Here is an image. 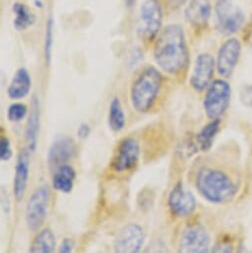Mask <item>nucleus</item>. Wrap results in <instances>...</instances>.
Returning <instances> with one entry per match:
<instances>
[{
  "label": "nucleus",
  "mask_w": 252,
  "mask_h": 253,
  "mask_svg": "<svg viewBox=\"0 0 252 253\" xmlns=\"http://www.w3.org/2000/svg\"><path fill=\"white\" fill-rule=\"evenodd\" d=\"M154 58L166 73H180L188 64V50L184 30L177 24L167 26L159 35L154 48Z\"/></svg>",
  "instance_id": "nucleus-1"
},
{
  "label": "nucleus",
  "mask_w": 252,
  "mask_h": 253,
  "mask_svg": "<svg viewBox=\"0 0 252 253\" xmlns=\"http://www.w3.org/2000/svg\"><path fill=\"white\" fill-rule=\"evenodd\" d=\"M197 189L204 199L213 204H225L236 195V186L222 171L205 168L197 177Z\"/></svg>",
  "instance_id": "nucleus-2"
},
{
  "label": "nucleus",
  "mask_w": 252,
  "mask_h": 253,
  "mask_svg": "<svg viewBox=\"0 0 252 253\" xmlns=\"http://www.w3.org/2000/svg\"><path fill=\"white\" fill-rule=\"evenodd\" d=\"M162 75L154 67H147L135 79L131 90L130 99L133 108L145 113L153 106L162 85Z\"/></svg>",
  "instance_id": "nucleus-3"
},
{
  "label": "nucleus",
  "mask_w": 252,
  "mask_h": 253,
  "mask_svg": "<svg viewBox=\"0 0 252 253\" xmlns=\"http://www.w3.org/2000/svg\"><path fill=\"white\" fill-rule=\"evenodd\" d=\"M231 88L227 82L222 80L214 81L206 93L204 109L210 119L219 118L227 109L230 101Z\"/></svg>",
  "instance_id": "nucleus-4"
},
{
  "label": "nucleus",
  "mask_w": 252,
  "mask_h": 253,
  "mask_svg": "<svg viewBox=\"0 0 252 253\" xmlns=\"http://www.w3.org/2000/svg\"><path fill=\"white\" fill-rule=\"evenodd\" d=\"M218 30L225 35L236 33L243 25L245 14L232 0H218L215 5Z\"/></svg>",
  "instance_id": "nucleus-5"
},
{
  "label": "nucleus",
  "mask_w": 252,
  "mask_h": 253,
  "mask_svg": "<svg viewBox=\"0 0 252 253\" xmlns=\"http://www.w3.org/2000/svg\"><path fill=\"white\" fill-rule=\"evenodd\" d=\"M49 199L50 191L47 186L37 188L30 196L25 213L26 223L30 230H38L43 225L47 216Z\"/></svg>",
  "instance_id": "nucleus-6"
},
{
  "label": "nucleus",
  "mask_w": 252,
  "mask_h": 253,
  "mask_svg": "<svg viewBox=\"0 0 252 253\" xmlns=\"http://www.w3.org/2000/svg\"><path fill=\"white\" fill-rule=\"evenodd\" d=\"M162 25V8L158 0H146L139 12L138 33L145 40L153 39Z\"/></svg>",
  "instance_id": "nucleus-7"
},
{
  "label": "nucleus",
  "mask_w": 252,
  "mask_h": 253,
  "mask_svg": "<svg viewBox=\"0 0 252 253\" xmlns=\"http://www.w3.org/2000/svg\"><path fill=\"white\" fill-rule=\"evenodd\" d=\"M140 157V144L134 138L123 139L114 154L111 168L117 173L131 170L138 162Z\"/></svg>",
  "instance_id": "nucleus-8"
},
{
  "label": "nucleus",
  "mask_w": 252,
  "mask_h": 253,
  "mask_svg": "<svg viewBox=\"0 0 252 253\" xmlns=\"http://www.w3.org/2000/svg\"><path fill=\"white\" fill-rule=\"evenodd\" d=\"M145 235L143 228L135 223L123 226L114 240V250L119 253L139 252L144 244Z\"/></svg>",
  "instance_id": "nucleus-9"
},
{
  "label": "nucleus",
  "mask_w": 252,
  "mask_h": 253,
  "mask_svg": "<svg viewBox=\"0 0 252 253\" xmlns=\"http://www.w3.org/2000/svg\"><path fill=\"white\" fill-rule=\"evenodd\" d=\"M210 238L207 229L201 224L188 226L182 233L179 248L185 253H204L210 248Z\"/></svg>",
  "instance_id": "nucleus-10"
},
{
  "label": "nucleus",
  "mask_w": 252,
  "mask_h": 253,
  "mask_svg": "<svg viewBox=\"0 0 252 253\" xmlns=\"http://www.w3.org/2000/svg\"><path fill=\"white\" fill-rule=\"evenodd\" d=\"M241 52V45L237 39H229L219 48L216 69L220 76L228 78L233 73Z\"/></svg>",
  "instance_id": "nucleus-11"
},
{
  "label": "nucleus",
  "mask_w": 252,
  "mask_h": 253,
  "mask_svg": "<svg viewBox=\"0 0 252 253\" xmlns=\"http://www.w3.org/2000/svg\"><path fill=\"white\" fill-rule=\"evenodd\" d=\"M196 206L195 196L182 184H177L169 196V207L172 213L179 217H186L193 213Z\"/></svg>",
  "instance_id": "nucleus-12"
},
{
  "label": "nucleus",
  "mask_w": 252,
  "mask_h": 253,
  "mask_svg": "<svg viewBox=\"0 0 252 253\" xmlns=\"http://www.w3.org/2000/svg\"><path fill=\"white\" fill-rule=\"evenodd\" d=\"M76 153V143L69 136L58 137L51 145L48 153V164L51 169H57L67 164Z\"/></svg>",
  "instance_id": "nucleus-13"
},
{
  "label": "nucleus",
  "mask_w": 252,
  "mask_h": 253,
  "mask_svg": "<svg viewBox=\"0 0 252 253\" xmlns=\"http://www.w3.org/2000/svg\"><path fill=\"white\" fill-rule=\"evenodd\" d=\"M214 60L209 54L200 55L195 63L191 76V85L197 91H202L208 87L214 71Z\"/></svg>",
  "instance_id": "nucleus-14"
},
{
  "label": "nucleus",
  "mask_w": 252,
  "mask_h": 253,
  "mask_svg": "<svg viewBox=\"0 0 252 253\" xmlns=\"http://www.w3.org/2000/svg\"><path fill=\"white\" fill-rule=\"evenodd\" d=\"M29 172L30 151L28 149H22L17 156L13 180V193L17 201H21L26 192L29 180Z\"/></svg>",
  "instance_id": "nucleus-15"
},
{
  "label": "nucleus",
  "mask_w": 252,
  "mask_h": 253,
  "mask_svg": "<svg viewBox=\"0 0 252 253\" xmlns=\"http://www.w3.org/2000/svg\"><path fill=\"white\" fill-rule=\"evenodd\" d=\"M40 123H41V109H40V100L37 95H33L31 100V107L30 112L26 124V142H27V149L30 153L35 152L38 139L40 134Z\"/></svg>",
  "instance_id": "nucleus-16"
},
{
  "label": "nucleus",
  "mask_w": 252,
  "mask_h": 253,
  "mask_svg": "<svg viewBox=\"0 0 252 253\" xmlns=\"http://www.w3.org/2000/svg\"><path fill=\"white\" fill-rule=\"evenodd\" d=\"M32 85V80L29 72L20 68L14 74L11 83L7 88V94L11 99H21L27 96L30 92Z\"/></svg>",
  "instance_id": "nucleus-17"
},
{
  "label": "nucleus",
  "mask_w": 252,
  "mask_h": 253,
  "mask_svg": "<svg viewBox=\"0 0 252 253\" xmlns=\"http://www.w3.org/2000/svg\"><path fill=\"white\" fill-rule=\"evenodd\" d=\"M211 12L210 0H191L186 9V17L196 26H204L208 23Z\"/></svg>",
  "instance_id": "nucleus-18"
},
{
  "label": "nucleus",
  "mask_w": 252,
  "mask_h": 253,
  "mask_svg": "<svg viewBox=\"0 0 252 253\" xmlns=\"http://www.w3.org/2000/svg\"><path fill=\"white\" fill-rule=\"evenodd\" d=\"M76 172L74 168L68 164H64L56 169L52 179L53 188L64 194H69L74 188Z\"/></svg>",
  "instance_id": "nucleus-19"
},
{
  "label": "nucleus",
  "mask_w": 252,
  "mask_h": 253,
  "mask_svg": "<svg viewBox=\"0 0 252 253\" xmlns=\"http://www.w3.org/2000/svg\"><path fill=\"white\" fill-rule=\"evenodd\" d=\"M56 238L51 229L40 231L30 246L32 253H51L55 250Z\"/></svg>",
  "instance_id": "nucleus-20"
},
{
  "label": "nucleus",
  "mask_w": 252,
  "mask_h": 253,
  "mask_svg": "<svg viewBox=\"0 0 252 253\" xmlns=\"http://www.w3.org/2000/svg\"><path fill=\"white\" fill-rule=\"evenodd\" d=\"M219 125H220L219 118L212 119L211 122L204 126L203 129L200 131V133L197 136V141L202 151L206 152L209 149H210V147L213 144L215 135L219 130Z\"/></svg>",
  "instance_id": "nucleus-21"
},
{
  "label": "nucleus",
  "mask_w": 252,
  "mask_h": 253,
  "mask_svg": "<svg viewBox=\"0 0 252 253\" xmlns=\"http://www.w3.org/2000/svg\"><path fill=\"white\" fill-rule=\"evenodd\" d=\"M125 114L118 97L112 98L109 105L108 125L112 131L119 132L125 127Z\"/></svg>",
  "instance_id": "nucleus-22"
},
{
  "label": "nucleus",
  "mask_w": 252,
  "mask_h": 253,
  "mask_svg": "<svg viewBox=\"0 0 252 253\" xmlns=\"http://www.w3.org/2000/svg\"><path fill=\"white\" fill-rule=\"evenodd\" d=\"M13 11L15 14L14 27L17 30H26L32 26L35 22V15L29 10V8L20 2L13 5Z\"/></svg>",
  "instance_id": "nucleus-23"
},
{
  "label": "nucleus",
  "mask_w": 252,
  "mask_h": 253,
  "mask_svg": "<svg viewBox=\"0 0 252 253\" xmlns=\"http://www.w3.org/2000/svg\"><path fill=\"white\" fill-rule=\"evenodd\" d=\"M54 45V20L50 17L46 23V34H45V45L44 54L46 65L50 66L52 61V52Z\"/></svg>",
  "instance_id": "nucleus-24"
},
{
  "label": "nucleus",
  "mask_w": 252,
  "mask_h": 253,
  "mask_svg": "<svg viewBox=\"0 0 252 253\" xmlns=\"http://www.w3.org/2000/svg\"><path fill=\"white\" fill-rule=\"evenodd\" d=\"M27 112L28 108L23 103H13L8 108L7 117L10 122H19L27 115Z\"/></svg>",
  "instance_id": "nucleus-25"
},
{
  "label": "nucleus",
  "mask_w": 252,
  "mask_h": 253,
  "mask_svg": "<svg viewBox=\"0 0 252 253\" xmlns=\"http://www.w3.org/2000/svg\"><path fill=\"white\" fill-rule=\"evenodd\" d=\"M10 141L7 137L0 135V161H8L12 157Z\"/></svg>",
  "instance_id": "nucleus-26"
},
{
  "label": "nucleus",
  "mask_w": 252,
  "mask_h": 253,
  "mask_svg": "<svg viewBox=\"0 0 252 253\" xmlns=\"http://www.w3.org/2000/svg\"><path fill=\"white\" fill-rule=\"evenodd\" d=\"M74 246H75V243L72 239L70 238H65L61 245H60V248H59V252L61 253H71L74 249Z\"/></svg>",
  "instance_id": "nucleus-27"
},
{
  "label": "nucleus",
  "mask_w": 252,
  "mask_h": 253,
  "mask_svg": "<svg viewBox=\"0 0 252 253\" xmlns=\"http://www.w3.org/2000/svg\"><path fill=\"white\" fill-rule=\"evenodd\" d=\"M90 133V126L87 123H82L78 128V136L82 139L86 138Z\"/></svg>",
  "instance_id": "nucleus-28"
},
{
  "label": "nucleus",
  "mask_w": 252,
  "mask_h": 253,
  "mask_svg": "<svg viewBox=\"0 0 252 253\" xmlns=\"http://www.w3.org/2000/svg\"><path fill=\"white\" fill-rule=\"evenodd\" d=\"M241 98H242L243 102H244L246 105L252 106V86L247 87V88L244 89V92H243V94L241 95Z\"/></svg>",
  "instance_id": "nucleus-29"
},
{
  "label": "nucleus",
  "mask_w": 252,
  "mask_h": 253,
  "mask_svg": "<svg viewBox=\"0 0 252 253\" xmlns=\"http://www.w3.org/2000/svg\"><path fill=\"white\" fill-rule=\"evenodd\" d=\"M185 1L186 0H169V2L174 6H181L182 4L185 3Z\"/></svg>",
  "instance_id": "nucleus-30"
},
{
  "label": "nucleus",
  "mask_w": 252,
  "mask_h": 253,
  "mask_svg": "<svg viewBox=\"0 0 252 253\" xmlns=\"http://www.w3.org/2000/svg\"><path fill=\"white\" fill-rule=\"evenodd\" d=\"M134 2H135V0H126V3H127V5L129 7H131L134 4Z\"/></svg>",
  "instance_id": "nucleus-31"
}]
</instances>
